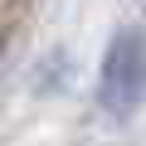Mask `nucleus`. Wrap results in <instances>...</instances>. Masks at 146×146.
Segmentation results:
<instances>
[{
    "label": "nucleus",
    "instance_id": "f257e3e1",
    "mask_svg": "<svg viewBox=\"0 0 146 146\" xmlns=\"http://www.w3.org/2000/svg\"><path fill=\"white\" fill-rule=\"evenodd\" d=\"M146 102V34L117 29L98 63V107L112 122H131Z\"/></svg>",
    "mask_w": 146,
    "mask_h": 146
}]
</instances>
